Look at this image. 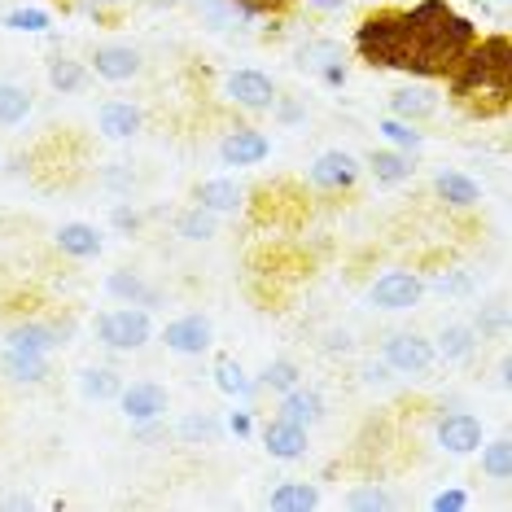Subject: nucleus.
I'll use <instances>...</instances> for the list:
<instances>
[{"label": "nucleus", "mask_w": 512, "mask_h": 512, "mask_svg": "<svg viewBox=\"0 0 512 512\" xmlns=\"http://www.w3.org/2000/svg\"><path fill=\"white\" fill-rule=\"evenodd\" d=\"M92 333H97V342L110 346V351L132 355V351H145V346L154 342V316H149V307L119 302V307L92 316Z\"/></svg>", "instance_id": "f257e3e1"}, {"label": "nucleus", "mask_w": 512, "mask_h": 512, "mask_svg": "<svg viewBox=\"0 0 512 512\" xmlns=\"http://www.w3.org/2000/svg\"><path fill=\"white\" fill-rule=\"evenodd\" d=\"M381 359L390 364L394 377H425V372L438 364L434 342H429L425 333H412V329H399V333L381 337Z\"/></svg>", "instance_id": "f03ea898"}, {"label": "nucleus", "mask_w": 512, "mask_h": 512, "mask_svg": "<svg viewBox=\"0 0 512 512\" xmlns=\"http://www.w3.org/2000/svg\"><path fill=\"white\" fill-rule=\"evenodd\" d=\"M425 298V281L412 272V267H390V272H381L377 281L368 285V307L372 311H416Z\"/></svg>", "instance_id": "7ed1b4c3"}, {"label": "nucleus", "mask_w": 512, "mask_h": 512, "mask_svg": "<svg viewBox=\"0 0 512 512\" xmlns=\"http://www.w3.org/2000/svg\"><path fill=\"white\" fill-rule=\"evenodd\" d=\"M162 346H167L171 355H206L215 346V320L206 316V311H184V316L167 320L162 324Z\"/></svg>", "instance_id": "20e7f679"}, {"label": "nucleus", "mask_w": 512, "mask_h": 512, "mask_svg": "<svg viewBox=\"0 0 512 512\" xmlns=\"http://www.w3.org/2000/svg\"><path fill=\"white\" fill-rule=\"evenodd\" d=\"M88 71L97 79H106V84H132V79L145 75V53L127 40H106L92 49Z\"/></svg>", "instance_id": "39448f33"}, {"label": "nucleus", "mask_w": 512, "mask_h": 512, "mask_svg": "<svg viewBox=\"0 0 512 512\" xmlns=\"http://www.w3.org/2000/svg\"><path fill=\"white\" fill-rule=\"evenodd\" d=\"M224 97L237 110H246V114H267L276 106L281 92H276V79L267 71H259V66H241V71H232L224 79Z\"/></svg>", "instance_id": "423d86ee"}, {"label": "nucleus", "mask_w": 512, "mask_h": 512, "mask_svg": "<svg viewBox=\"0 0 512 512\" xmlns=\"http://www.w3.org/2000/svg\"><path fill=\"white\" fill-rule=\"evenodd\" d=\"M359 176H364V162H359L351 149H324L307 167V184L320 193H346L359 184Z\"/></svg>", "instance_id": "0eeeda50"}, {"label": "nucleus", "mask_w": 512, "mask_h": 512, "mask_svg": "<svg viewBox=\"0 0 512 512\" xmlns=\"http://www.w3.org/2000/svg\"><path fill=\"white\" fill-rule=\"evenodd\" d=\"M119 412L127 416V425H149V421H167L171 412V394L162 381L154 377H141L132 386L119 390Z\"/></svg>", "instance_id": "6e6552de"}, {"label": "nucleus", "mask_w": 512, "mask_h": 512, "mask_svg": "<svg viewBox=\"0 0 512 512\" xmlns=\"http://www.w3.org/2000/svg\"><path fill=\"white\" fill-rule=\"evenodd\" d=\"M75 337V324L71 320H22L14 329L5 333V346H14V351H31V355H53L62 351L66 342Z\"/></svg>", "instance_id": "1a4fd4ad"}, {"label": "nucleus", "mask_w": 512, "mask_h": 512, "mask_svg": "<svg viewBox=\"0 0 512 512\" xmlns=\"http://www.w3.org/2000/svg\"><path fill=\"white\" fill-rule=\"evenodd\" d=\"M434 442H438V451H447V456H473V451L486 442V429L473 412H460L456 407V412H442L434 421Z\"/></svg>", "instance_id": "9d476101"}, {"label": "nucleus", "mask_w": 512, "mask_h": 512, "mask_svg": "<svg viewBox=\"0 0 512 512\" xmlns=\"http://www.w3.org/2000/svg\"><path fill=\"white\" fill-rule=\"evenodd\" d=\"M215 154L224 167H259V162L272 158V136L263 127H232L215 145Z\"/></svg>", "instance_id": "9b49d317"}, {"label": "nucleus", "mask_w": 512, "mask_h": 512, "mask_svg": "<svg viewBox=\"0 0 512 512\" xmlns=\"http://www.w3.org/2000/svg\"><path fill=\"white\" fill-rule=\"evenodd\" d=\"M97 132L106 136V141L123 145V141H136V136L145 132V110L136 106V101H123V97H110L97 106Z\"/></svg>", "instance_id": "f8f14e48"}, {"label": "nucleus", "mask_w": 512, "mask_h": 512, "mask_svg": "<svg viewBox=\"0 0 512 512\" xmlns=\"http://www.w3.org/2000/svg\"><path fill=\"white\" fill-rule=\"evenodd\" d=\"M442 110V92L429 84H399L390 92V114L403 123H429Z\"/></svg>", "instance_id": "ddd939ff"}, {"label": "nucleus", "mask_w": 512, "mask_h": 512, "mask_svg": "<svg viewBox=\"0 0 512 512\" xmlns=\"http://www.w3.org/2000/svg\"><path fill=\"white\" fill-rule=\"evenodd\" d=\"M276 416H285V421H294L302 429H311V425H320L324 416H329V403H324V394L316 386H307V381H298L294 390H285V394H276Z\"/></svg>", "instance_id": "4468645a"}, {"label": "nucleus", "mask_w": 512, "mask_h": 512, "mask_svg": "<svg viewBox=\"0 0 512 512\" xmlns=\"http://www.w3.org/2000/svg\"><path fill=\"white\" fill-rule=\"evenodd\" d=\"M311 447V429H302L294 421H285V416H272V421L263 425V451L272 460H302Z\"/></svg>", "instance_id": "2eb2a0df"}, {"label": "nucleus", "mask_w": 512, "mask_h": 512, "mask_svg": "<svg viewBox=\"0 0 512 512\" xmlns=\"http://www.w3.org/2000/svg\"><path fill=\"white\" fill-rule=\"evenodd\" d=\"M434 193H438L442 206H451V211H473V206H482V184L460 167L434 171Z\"/></svg>", "instance_id": "dca6fc26"}, {"label": "nucleus", "mask_w": 512, "mask_h": 512, "mask_svg": "<svg viewBox=\"0 0 512 512\" xmlns=\"http://www.w3.org/2000/svg\"><path fill=\"white\" fill-rule=\"evenodd\" d=\"M53 246L62 250L66 259L88 263V259H97V254L106 250V237H101V228L88 224V219H71V224H62L53 232Z\"/></svg>", "instance_id": "f3484780"}, {"label": "nucleus", "mask_w": 512, "mask_h": 512, "mask_svg": "<svg viewBox=\"0 0 512 512\" xmlns=\"http://www.w3.org/2000/svg\"><path fill=\"white\" fill-rule=\"evenodd\" d=\"M0 377H5L9 386H44V381L53 377V364H49V355H31V351L5 346V351H0Z\"/></svg>", "instance_id": "a211bd4d"}, {"label": "nucleus", "mask_w": 512, "mask_h": 512, "mask_svg": "<svg viewBox=\"0 0 512 512\" xmlns=\"http://www.w3.org/2000/svg\"><path fill=\"white\" fill-rule=\"evenodd\" d=\"M193 197H197V206L215 211L219 219L246 211V189H241V184L232 180V176H211V180H202V184L193 189Z\"/></svg>", "instance_id": "6ab92c4d"}, {"label": "nucleus", "mask_w": 512, "mask_h": 512, "mask_svg": "<svg viewBox=\"0 0 512 512\" xmlns=\"http://www.w3.org/2000/svg\"><path fill=\"white\" fill-rule=\"evenodd\" d=\"M477 342H482V333H477L473 324L451 320V324H442L438 337H434V355L442 359V364H469V359L477 355Z\"/></svg>", "instance_id": "aec40b11"}, {"label": "nucleus", "mask_w": 512, "mask_h": 512, "mask_svg": "<svg viewBox=\"0 0 512 512\" xmlns=\"http://www.w3.org/2000/svg\"><path fill=\"white\" fill-rule=\"evenodd\" d=\"M364 171L377 184H386V189H399V184L416 176V154H403V149H372Z\"/></svg>", "instance_id": "412c9836"}, {"label": "nucleus", "mask_w": 512, "mask_h": 512, "mask_svg": "<svg viewBox=\"0 0 512 512\" xmlns=\"http://www.w3.org/2000/svg\"><path fill=\"white\" fill-rule=\"evenodd\" d=\"M193 14L206 31H232L241 22H254L250 0H193Z\"/></svg>", "instance_id": "4be33fe9"}, {"label": "nucleus", "mask_w": 512, "mask_h": 512, "mask_svg": "<svg viewBox=\"0 0 512 512\" xmlns=\"http://www.w3.org/2000/svg\"><path fill=\"white\" fill-rule=\"evenodd\" d=\"M106 294L114 302H132V307H158L162 302L158 289L149 285L141 272H132V267H114V272L106 276Z\"/></svg>", "instance_id": "5701e85b"}, {"label": "nucleus", "mask_w": 512, "mask_h": 512, "mask_svg": "<svg viewBox=\"0 0 512 512\" xmlns=\"http://www.w3.org/2000/svg\"><path fill=\"white\" fill-rule=\"evenodd\" d=\"M298 71H307V75H324L329 66H342L346 62V44L342 40H333V36H316V40H307V44H298Z\"/></svg>", "instance_id": "b1692460"}, {"label": "nucleus", "mask_w": 512, "mask_h": 512, "mask_svg": "<svg viewBox=\"0 0 512 512\" xmlns=\"http://www.w3.org/2000/svg\"><path fill=\"white\" fill-rule=\"evenodd\" d=\"M211 377H215V390L228 394V399H254V394H259V381H254L246 372V364H241V359H232V355L215 359Z\"/></svg>", "instance_id": "393cba45"}, {"label": "nucleus", "mask_w": 512, "mask_h": 512, "mask_svg": "<svg viewBox=\"0 0 512 512\" xmlns=\"http://www.w3.org/2000/svg\"><path fill=\"white\" fill-rule=\"evenodd\" d=\"M44 75H49V88L57 92V97H79V92L88 88V75H92V71H88L84 62H75V57L57 53V57H49Z\"/></svg>", "instance_id": "a878e982"}, {"label": "nucleus", "mask_w": 512, "mask_h": 512, "mask_svg": "<svg viewBox=\"0 0 512 512\" xmlns=\"http://www.w3.org/2000/svg\"><path fill=\"white\" fill-rule=\"evenodd\" d=\"M75 386H79V394H84L88 403H110V399H119L123 377L114 368H106V364H88V368H79Z\"/></svg>", "instance_id": "bb28decb"}, {"label": "nucleus", "mask_w": 512, "mask_h": 512, "mask_svg": "<svg viewBox=\"0 0 512 512\" xmlns=\"http://www.w3.org/2000/svg\"><path fill=\"white\" fill-rule=\"evenodd\" d=\"M31 110H36V97H31L27 84H18V79H0V127H22L31 119Z\"/></svg>", "instance_id": "cd10ccee"}, {"label": "nucleus", "mask_w": 512, "mask_h": 512, "mask_svg": "<svg viewBox=\"0 0 512 512\" xmlns=\"http://www.w3.org/2000/svg\"><path fill=\"white\" fill-rule=\"evenodd\" d=\"M224 434H228V429H224V421H219L215 412H189L176 425V438L184 442V447H215Z\"/></svg>", "instance_id": "c85d7f7f"}, {"label": "nucleus", "mask_w": 512, "mask_h": 512, "mask_svg": "<svg viewBox=\"0 0 512 512\" xmlns=\"http://www.w3.org/2000/svg\"><path fill=\"white\" fill-rule=\"evenodd\" d=\"M272 512H307L320 508V486L316 482H281L272 495L263 499Z\"/></svg>", "instance_id": "c756f323"}, {"label": "nucleus", "mask_w": 512, "mask_h": 512, "mask_svg": "<svg viewBox=\"0 0 512 512\" xmlns=\"http://www.w3.org/2000/svg\"><path fill=\"white\" fill-rule=\"evenodd\" d=\"M176 237L180 241H193V246H206V241L219 237V215L193 202L189 211H180V219H176Z\"/></svg>", "instance_id": "7c9ffc66"}, {"label": "nucleus", "mask_w": 512, "mask_h": 512, "mask_svg": "<svg viewBox=\"0 0 512 512\" xmlns=\"http://www.w3.org/2000/svg\"><path fill=\"white\" fill-rule=\"evenodd\" d=\"M0 27L14 31V36H44V31L53 27V14L49 9H40V5H18V9H9V14L0 18Z\"/></svg>", "instance_id": "2f4dec72"}, {"label": "nucleus", "mask_w": 512, "mask_h": 512, "mask_svg": "<svg viewBox=\"0 0 512 512\" xmlns=\"http://www.w3.org/2000/svg\"><path fill=\"white\" fill-rule=\"evenodd\" d=\"M477 451H482V473L491 477V482L504 486L508 477H512V438L499 434V438H491V442H482Z\"/></svg>", "instance_id": "473e14b6"}, {"label": "nucleus", "mask_w": 512, "mask_h": 512, "mask_svg": "<svg viewBox=\"0 0 512 512\" xmlns=\"http://www.w3.org/2000/svg\"><path fill=\"white\" fill-rule=\"evenodd\" d=\"M377 132L390 141V149H403V154H421V145H425L421 123H403V119H394V114H386V119L377 123Z\"/></svg>", "instance_id": "72a5a7b5"}, {"label": "nucleus", "mask_w": 512, "mask_h": 512, "mask_svg": "<svg viewBox=\"0 0 512 512\" xmlns=\"http://www.w3.org/2000/svg\"><path fill=\"white\" fill-rule=\"evenodd\" d=\"M302 381V368L294 364V359H272V364H267L263 372H259V394L267 390V394H285V390H294Z\"/></svg>", "instance_id": "f704fd0d"}, {"label": "nucleus", "mask_w": 512, "mask_h": 512, "mask_svg": "<svg viewBox=\"0 0 512 512\" xmlns=\"http://www.w3.org/2000/svg\"><path fill=\"white\" fill-rule=\"evenodd\" d=\"M425 289H434L438 298H469L477 289V281H473V272H464V267H447V272H438Z\"/></svg>", "instance_id": "c9c22d12"}, {"label": "nucleus", "mask_w": 512, "mask_h": 512, "mask_svg": "<svg viewBox=\"0 0 512 512\" xmlns=\"http://www.w3.org/2000/svg\"><path fill=\"white\" fill-rule=\"evenodd\" d=\"M342 504L355 508V512H377V508H394L399 499H394L390 491H381V486H355V491L346 495Z\"/></svg>", "instance_id": "e433bc0d"}, {"label": "nucleus", "mask_w": 512, "mask_h": 512, "mask_svg": "<svg viewBox=\"0 0 512 512\" xmlns=\"http://www.w3.org/2000/svg\"><path fill=\"white\" fill-rule=\"evenodd\" d=\"M97 180H101V189H110L114 197H132V189H136V171L127 167V162H106Z\"/></svg>", "instance_id": "4c0bfd02"}, {"label": "nucleus", "mask_w": 512, "mask_h": 512, "mask_svg": "<svg viewBox=\"0 0 512 512\" xmlns=\"http://www.w3.org/2000/svg\"><path fill=\"white\" fill-rule=\"evenodd\" d=\"M390 381H394V372H390L386 359H364V364H359V386H368V390H386Z\"/></svg>", "instance_id": "58836bf2"}, {"label": "nucleus", "mask_w": 512, "mask_h": 512, "mask_svg": "<svg viewBox=\"0 0 512 512\" xmlns=\"http://www.w3.org/2000/svg\"><path fill=\"white\" fill-rule=\"evenodd\" d=\"M473 499H469V491H460V486H447V491H438L434 499H429V508L434 512H464Z\"/></svg>", "instance_id": "ea45409f"}, {"label": "nucleus", "mask_w": 512, "mask_h": 512, "mask_svg": "<svg viewBox=\"0 0 512 512\" xmlns=\"http://www.w3.org/2000/svg\"><path fill=\"white\" fill-rule=\"evenodd\" d=\"M320 351L324 355H351L355 351V333L351 329H329V333H324V346H320Z\"/></svg>", "instance_id": "a19ab883"}, {"label": "nucleus", "mask_w": 512, "mask_h": 512, "mask_svg": "<svg viewBox=\"0 0 512 512\" xmlns=\"http://www.w3.org/2000/svg\"><path fill=\"white\" fill-rule=\"evenodd\" d=\"M110 224L119 228V232H127V237H132V232L141 228V215L132 211V202H114V206H110Z\"/></svg>", "instance_id": "79ce46f5"}, {"label": "nucleus", "mask_w": 512, "mask_h": 512, "mask_svg": "<svg viewBox=\"0 0 512 512\" xmlns=\"http://www.w3.org/2000/svg\"><path fill=\"white\" fill-rule=\"evenodd\" d=\"M224 429H228L232 438H250V434H254V412H250V407H241V412H232Z\"/></svg>", "instance_id": "37998d69"}, {"label": "nucleus", "mask_w": 512, "mask_h": 512, "mask_svg": "<svg viewBox=\"0 0 512 512\" xmlns=\"http://www.w3.org/2000/svg\"><path fill=\"white\" fill-rule=\"evenodd\" d=\"M272 114H276V119H281V123H302V119H307V110H302L298 101H285V97H276Z\"/></svg>", "instance_id": "c03bdc74"}, {"label": "nucleus", "mask_w": 512, "mask_h": 512, "mask_svg": "<svg viewBox=\"0 0 512 512\" xmlns=\"http://www.w3.org/2000/svg\"><path fill=\"white\" fill-rule=\"evenodd\" d=\"M302 5H307V14H346L351 0H302Z\"/></svg>", "instance_id": "a18cd8bd"}, {"label": "nucleus", "mask_w": 512, "mask_h": 512, "mask_svg": "<svg viewBox=\"0 0 512 512\" xmlns=\"http://www.w3.org/2000/svg\"><path fill=\"white\" fill-rule=\"evenodd\" d=\"M320 84H329V88H342V84H346V62H342V66H329V71L320 75Z\"/></svg>", "instance_id": "49530a36"}, {"label": "nucleus", "mask_w": 512, "mask_h": 512, "mask_svg": "<svg viewBox=\"0 0 512 512\" xmlns=\"http://www.w3.org/2000/svg\"><path fill=\"white\" fill-rule=\"evenodd\" d=\"M495 390L508 394V355H499V364H495Z\"/></svg>", "instance_id": "de8ad7c7"}, {"label": "nucleus", "mask_w": 512, "mask_h": 512, "mask_svg": "<svg viewBox=\"0 0 512 512\" xmlns=\"http://www.w3.org/2000/svg\"><path fill=\"white\" fill-rule=\"evenodd\" d=\"M84 5L92 9V14H106V9H123V5H132V0H84Z\"/></svg>", "instance_id": "09e8293b"}, {"label": "nucleus", "mask_w": 512, "mask_h": 512, "mask_svg": "<svg viewBox=\"0 0 512 512\" xmlns=\"http://www.w3.org/2000/svg\"><path fill=\"white\" fill-rule=\"evenodd\" d=\"M482 5H495V9H508V0H482Z\"/></svg>", "instance_id": "8fccbe9b"}, {"label": "nucleus", "mask_w": 512, "mask_h": 512, "mask_svg": "<svg viewBox=\"0 0 512 512\" xmlns=\"http://www.w3.org/2000/svg\"><path fill=\"white\" fill-rule=\"evenodd\" d=\"M403 5H416V0H403Z\"/></svg>", "instance_id": "3c124183"}, {"label": "nucleus", "mask_w": 512, "mask_h": 512, "mask_svg": "<svg viewBox=\"0 0 512 512\" xmlns=\"http://www.w3.org/2000/svg\"><path fill=\"white\" fill-rule=\"evenodd\" d=\"M0 162H5V154H0Z\"/></svg>", "instance_id": "603ef678"}]
</instances>
